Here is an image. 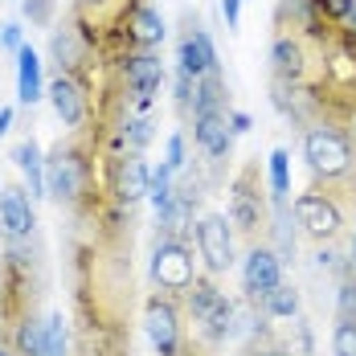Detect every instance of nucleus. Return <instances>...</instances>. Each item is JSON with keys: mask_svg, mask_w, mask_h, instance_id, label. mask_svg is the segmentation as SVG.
<instances>
[{"mask_svg": "<svg viewBox=\"0 0 356 356\" xmlns=\"http://www.w3.org/2000/svg\"><path fill=\"white\" fill-rule=\"evenodd\" d=\"M270 78L283 86H316L323 78V41L307 33H275Z\"/></svg>", "mask_w": 356, "mask_h": 356, "instance_id": "nucleus-4", "label": "nucleus"}, {"mask_svg": "<svg viewBox=\"0 0 356 356\" xmlns=\"http://www.w3.org/2000/svg\"><path fill=\"white\" fill-rule=\"evenodd\" d=\"M229 127H234V136H246L250 131V115L246 111H229Z\"/></svg>", "mask_w": 356, "mask_h": 356, "instance_id": "nucleus-33", "label": "nucleus"}, {"mask_svg": "<svg viewBox=\"0 0 356 356\" xmlns=\"http://www.w3.org/2000/svg\"><path fill=\"white\" fill-rule=\"evenodd\" d=\"M49 62H54V74H74L90 86H95V74L103 66V58L90 49V41L78 33V25L70 17L49 29Z\"/></svg>", "mask_w": 356, "mask_h": 356, "instance_id": "nucleus-9", "label": "nucleus"}, {"mask_svg": "<svg viewBox=\"0 0 356 356\" xmlns=\"http://www.w3.org/2000/svg\"><path fill=\"white\" fill-rule=\"evenodd\" d=\"M221 299H225V291L217 286L213 275H197L193 291H188V295H184V303H180V307H184V320L193 323V327H197V323H205V316L213 312Z\"/></svg>", "mask_w": 356, "mask_h": 356, "instance_id": "nucleus-19", "label": "nucleus"}, {"mask_svg": "<svg viewBox=\"0 0 356 356\" xmlns=\"http://www.w3.org/2000/svg\"><path fill=\"white\" fill-rule=\"evenodd\" d=\"M177 356H213V353H209V348H205V344H201L193 332H188V340H184V348H180Z\"/></svg>", "mask_w": 356, "mask_h": 356, "instance_id": "nucleus-32", "label": "nucleus"}, {"mask_svg": "<svg viewBox=\"0 0 356 356\" xmlns=\"http://www.w3.org/2000/svg\"><path fill=\"white\" fill-rule=\"evenodd\" d=\"M45 95H49L54 115L62 119V127L82 131L90 123V111H95V86L90 82H82L74 74H54V82L45 86Z\"/></svg>", "mask_w": 356, "mask_h": 356, "instance_id": "nucleus-12", "label": "nucleus"}, {"mask_svg": "<svg viewBox=\"0 0 356 356\" xmlns=\"http://www.w3.org/2000/svg\"><path fill=\"white\" fill-rule=\"evenodd\" d=\"M172 193H177V172L160 160V168H152V188H147V201H152V209L160 213L168 201H172Z\"/></svg>", "mask_w": 356, "mask_h": 356, "instance_id": "nucleus-25", "label": "nucleus"}, {"mask_svg": "<svg viewBox=\"0 0 356 356\" xmlns=\"http://www.w3.org/2000/svg\"><path fill=\"white\" fill-rule=\"evenodd\" d=\"M197 254H201V262H205V275H229V266H234V225H229V217L225 213H201L197 221Z\"/></svg>", "mask_w": 356, "mask_h": 356, "instance_id": "nucleus-13", "label": "nucleus"}, {"mask_svg": "<svg viewBox=\"0 0 356 356\" xmlns=\"http://www.w3.org/2000/svg\"><path fill=\"white\" fill-rule=\"evenodd\" d=\"M107 66L119 78V86H123V95H127V103H131L136 115H143V111L156 103V95L164 86V62H160V54L127 49L119 58H107Z\"/></svg>", "mask_w": 356, "mask_h": 356, "instance_id": "nucleus-6", "label": "nucleus"}, {"mask_svg": "<svg viewBox=\"0 0 356 356\" xmlns=\"http://www.w3.org/2000/svg\"><path fill=\"white\" fill-rule=\"evenodd\" d=\"M303 160L312 172V188L340 201L348 217L356 213V136L344 123H312L303 127Z\"/></svg>", "mask_w": 356, "mask_h": 356, "instance_id": "nucleus-2", "label": "nucleus"}, {"mask_svg": "<svg viewBox=\"0 0 356 356\" xmlns=\"http://www.w3.org/2000/svg\"><path fill=\"white\" fill-rule=\"evenodd\" d=\"M21 45H25L21 25H17V21H4V25H0V49H8V54H21Z\"/></svg>", "mask_w": 356, "mask_h": 356, "instance_id": "nucleus-30", "label": "nucleus"}, {"mask_svg": "<svg viewBox=\"0 0 356 356\" xmlns=\"http://www.w3.org/2000/svg\"><path fill=\"white\" fill-rule=\"evenodd\" d=\"M193 86H197V82H193L188 74H180V70H177V111L184 115V119L193 115Z\"/></svg>", "mask_w": 356, "mask_h": 356, "instance_id": "nucleus-29", "label": "nucleus"}, {"mask_svg": "<svg viewBox=\"0 0 356 356\" xmlns=\"http://www.w3.org/2000/svg\"><path fill=\"white\" fill-rule=\"evenodd\" d=\"M344 29H348V33L356 37V8H353V13H348V21H344Z\"/></svg>", "mask_w": 356, "mask_h": 356, "instance_id": "nucleus-35", "label": "nucleus"}, {"mask_svg": "<svg viewBox=\"0 0 356 356\" xmlns=\"http://www.w3.org/2000/svg\"><path fill=\"white\" fill-rule=\"evenodd\" d=\"M283 283V258L275 254L270 242L246 250V262H242V299L262 307V299Z\"/></svg>", "mask_w": 356, "mask_h": 356, "instance_id": "nucleus-14", "label": "nucleus"}, {"mask_svg": "<svg viewBox=\"0 0 356 356\" xmlns=\"http://www.w3.org/2000/svg\"><path fill=\"white\" fill-rule=\"evenodd\" d=\"M152 140H156V131H152V119H147V115H131V119L123 123V131H119L123 152H147Z\"/></svg>", "mask_w": 356, "mask_h": 356, "instance_id": "nucleus-24", "label": "nucleus"}, {"mask_svg": "<svg viewBox=\"0 0 356 356\" xmlns=\"http://www.w3.org/2000/svg\"><path fill=\"white\" fill-rule=\"evenodd\" d=\"M348 270H356V234H353V250H348Z\"/></svg>", "mask_w": 356, "mask_h": 356, "instance_id": "nucleus-36", "label": "nucleus"}, {"mask_svg": "<svg viewBox=\"0 0 356 356\" xmlns=\"http://www.w3.org/2000/svg\"><path fill=\"white\" fill-rule=\"evenodd\" d=\"M164 164H168V168H172V172H184V168H188V156H184V131H172V136H168V152H164Z\"/></svg>", "mask_w": 356, "mask_h": 356, "instance_id": "nucleus-28", "label": "nucleus"}, {"mask_svg": "<svg viewBox=\"0 0 356 356\" xmlns=\"http://www.w3.org/2000/svg\"><path fill=\"white\" fill-rule=\"evenodd\" d=\"M193 250H197L193 242H156V250H152V266H147L152 291H160V295L184 303V295L193 291L197 275H201Z\"/></svg>", "mask_w": 356, "mask_h": 356, "instance_id": "nucleus-7", "label": "nucleus"}, {"mask_svg": "<svg viewBox=\"0 0 356 356\" xmlns=\"http://www.w3.org/2000/svg\"><path fill=\"white\" fill-rule=\"evenodd\" d=\"M41 95H45V82H41V58H37L33 45L25 41L21 54H17V103H21V107H33Z\"/></svg>", "mask_w": 356, "mask_h": 356, "instance_id": "nucleus-18", "label": "nucleus"}, {"mask_svg": "<svg viewBox=\"0 0 356 356\" xmlns=\"http://www.w3.org/2000/svg\"><path fill=\"white\" fill-rule=\"evenodd\" d=\"M164 13L152 4V0H136L131 8H127V17H123V25H119V37H115V49H111V58H119V54H127V49H143V54H156L160 45H164Z\"/></svg>", "mask_w": 356, "mask_h": 356, "instance_id": "nucleus-11", "label": "nucleus"}, {"mask_svg": "<svg viewBox=\"0 0 356 356\" xmlns=\"http://www.w3.org/2000/svg\"><path fill=\"white\" fill-rule=\"evenodd\" d=\"M0 356H17V353H13V348H8V344H0Z\"/></svg>", "mask_w": 356, "mask_h": 356, "instance_id": "nucleus-37", "label": "nucleus"}, {"mask_svg": "<svg viewBox=\"0 0 356 356\" xmlns=\"http://www.w3.org/2000/svg\"><path fill=\"white\" fill-rule=\"evenodd\" d=\"M13 160H17V168L25 172V188H29V197H45V156H41V147H37L33 136H25V140L13 147Z\"/></svg>", "mask_w": 356, "mask_h": 356, "instance_id": "nucleus-20", "label": "nucleus"}, {"mask_svg": "<svg viewBox=\"0 0 356 356\" xmlns=\"http://www.w3.org/2000/svg\"><path fill=\"white\" fill-rule=\"evenodd\" d=\"M262 312L270 320H299V291L291 283H279L266 299H262Z\"/></svg>", "mask_w": 356, "mask_h": 356, "instance_id": "nucleus-21", "label": "nucleus"}, {"mask_svg": "<svg viewBox=\"0 0 356 356\" xmlns=\"http://www.w3.org/2000/svg\"><path fill=\"white\" fill-rule=\"evenodd\" d=\"M242 4H246V0H221V17H225V25H229V29H238V25H242Z\"/></svg>", "mask_w": 356, "mask_h": 356, "instance_id": "nucleus-31", "label": "nucleus"}, {"mask_svg": "<svg viewBox=\"0 0 356 356\" xmlns=\"http://www.w3.org/2000/svg\"><path fill=\"white\" fill-rule=\"evenodd\" d=\"M291 217H295V234L312 246H336L344 238V225H348V209L340 201H332L320 188H303L295 201H291Z\"/></svg>", "mask_w": 356, "mask_h": 356, "instance_id": "nucleus-5", "label": "nucleus"}, {"mask_svg": "<svg viewBox=\"0 0 356 356\" xmlns=\"http://www.w3.org/2000/svg\"><path fill=\"white\" fill-rule=\"evenodd\" d=\"M229 111H234V103H229V86H225L221 70L197 78V86H193V115H229Z\"/></svg>", "mask_w": 356, "mask_h": 356, "instance_id": "nucleus-17", "label": "nucleus"}, {"mask_svg": "<svg viewBox=\"0 0 356 356\" xmlns=\"http://www.w3.org/2000/svg\"><path fill=\"white\" fill-rule=\"evenodd\" d=\"M143 332H147L156 356H177L180 348H184V340H188L184 307H180L177 299L152 291V295L143 299Z\"/></svg>", "mask_w": 356, "mask_h": 356, "instance_id": "nucleus-8", "label": "nucleus"}, {"mask_svg": "<svg viewBox=\"0 0 356 356\" xmlns=\"http://www.w3.org/2000/svg\"><path fill=\"white\" fill-rule=\"evenodd\" d=\"M270 217L275 205L266 197V180L258 160H246L234 177H229V225H234V238H242L250 246H262L270 238Z\"/></svg>", "mask_w": 356, "mask_h": 356, "instance_id": "nucleus-3", "label": "nucleus"}, {"mask_svg": "<svg viewBox=\"0 0 356 356\" xmlns=\"http://www.w3.org/2000/svg\"><path fill=\"white\" fill-rule=\"evenodd\" d=\"M45 258L37 238H0V344L29 320H45Z\"/></svg>", "mask_w": 356, "mask_h": 356, "instance_id": "nucleus-1", "label": "nucleus"}, {"mask_svg": "<svg viewBox=\"0 0 356 356\" xmlns=\"http://www.w3.org/2000/svg\"><path fill=\"white\" fill-rule=\"evenodd\" d=\"M266 164H270V201L283 205V201H291V197H286V193H291V152H286V147H275Z\"/></svg>", "mask_w": 356, "mask_h": 356, "instance_id": "nucleus-23", "label": "nucleus"}, {"mask_svg": "<svg viewBox=\"0 0 356 356\" xmlns=\"http://www.w3.org/2000/svg\"><path fill=\"white\" fill-rule=\"evenodd\" d=\"M0 229L4 238H37L33 197L25 184H4L0 188Z\"/></svg>", "mask_w": 356, "mask_h": 356, "instance_id": "nucleus-16", "label": "nucleus"}, {"mask_svg": "<svg viewBox=\"0 0 356 356\" xmlns=\"http://www.w3.org/2000/svg\"><path fill=\"white\" fill-rule=\"evenodd\" d=\"M8 123H13V107H0V140L8 136Z\"/></svg>", "mask_w": 356, "mask_h": 356, "instance_id": "nucleus-34", "label": "nucleus"}, {"mask_svg": "<svg viewBox=\"0 0 356 356\" xmlns=\"http://www.w3.org/2000/svg\"><path fill=\"white\" fill-rule=\"evenodd\" d=\"M45 356H74V327L62 320V312L45 320Z\"/></svg>", "mask_w": 356, "mask_h": 356, "instance_id": "nucleus-22", "label": "nucleus"}, {"mask_svg": "<svg viewBox=\"0 0 356 356\" xmlns=\"http://www.w3.org/2000/svg\"><path fill=\"white\" fill-rule=\"evenodd\" d=\"M152 188V168H147V156L143 152H115L107 156V193L115 205L131 209L140 205Z\"/></svg>", "mask_w": 356, "mask_h": 356, "instance_id": "nucleus-10", "label": "nucleus"}, {"mask_svg": "<svg viewBox=\"0 0 356 356\" xmlns=\"http://www.w3.org/2000/svg\"><path fill=\"white\" fill-rule=\"evenodd\" d=\"M332 353L336 356H356V320H336L332 323Z\"/></svg>", "mask_w": 356, "mask_h": 356, "instance_id": "nucleus-26", "label": "nucleus"}, {"mask_svg": "<svg viewBox=\"0 0 356 356\" xmlns=\"http://www.w3.org/2000/svg\"><path fill=\"white\" fill-rule=\"evenodd\" d=\"M54 13H58V0H21V17L29 25H54Z\"/></svg>", "mask_w": 356, "mask_h": 356, "instance_id": "nucleus-27", "label": "nucleus"}, {"mask_svg": "<svg viewBox=\"0 0 356 356\" xmlns=\"http://www.w3.org/2000/svg\"><path fill=\"white\" fill-rule=\"evenodd\" d=\"M177 70L188 74L193 82L217 70V49L213 37L205 33V25L197 17H184V29H180V45H177Z\"/></svg>", "mask_w": 356, "mask_h": 356, "instance_id": "nucleus-15", "label": "nucleus"}]
</instances>
